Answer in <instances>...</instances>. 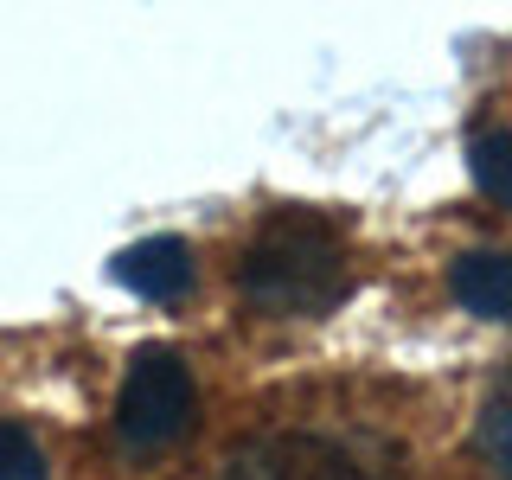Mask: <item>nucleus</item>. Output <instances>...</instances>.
I'll return each mask as SVG.
<instances>
[{"mask_svg":"<svg viewBox=\"0 0 512 480\" xmlns=\"http://www.w3.org/2000/svg\"><path fill=\"white\" fill-rule=\"evenodd\" d=\"M244 308L269 320H320L352 295V250L320 212H269L237 256Z\"/></svg>","mask_w":512,"mask_h":480,"instance_id":"obj_1","label":"nucleus"},{"mask_svg":"<svg viewBox=\"0 0 512 480\" xmlns=\"http://www.w3.org/2000/svg\"><path fill=\"white\" fill-rule=\"evenodd\" d=\"M224 480H384L359 448L314 436V429H282V436L250 442L244 455L231 461Z\"/></svg>","mask_w":512,"mask_h":480,"instance_id":"obj_3","label":"nucleus"},{"mask_svg":"<svg viewBox=\"0 0 512 480\" xmlns=\"http://www.w3.org/2000/svg\"><path fill=\"white\" fill-rule=\"evenodd\" d=\"M192 416H199V391H192V372L180 352L167 346H141L135 365H128L122 378V397H116V429L128 448H167L180 442L192 429Z\"/></svg>","mask_w":512,"mask_h":480,"instance_id":"obj_2","label":"nucleus"},{"mask_svg":"<svg viewBox=\"0 0 512 480\" xmlns=\"http://www.w3.org/2000/svg\"><path fill=\"white\" fill-rule=\"evenodd\" d=\"M0 480H52L45 448L32 442V429H20V423H0Z\"/></svg>","mask_w":512,"mask_h":480,"instance_id":"obj_8","label":"nucleus"},{"mask_svg":"<svg viewBox=\"0 0 512 480\" xmlns=\"http://www.w3.org/2000/svg\"><path fill=\"white\" fill-rule=\"evenodd\" d=\"M109 276L141 301H180L192 288V250H186V237L160 231V237H141V244L109 256Z\"/></svg>","mask_w":512,"mask_h":480,"instance_id":"obj_4","label":"nucleus"},{"mask_svg":"<svg viewBox=\"0 0 512 480\" xmlns=\"http://www.w3.org/2000/svg\"><path fill=\"white\" fill-rule=\"evenodd\" d=\"M474 448H480V461L493 468V480H512V365L500 372V384L487 391V404H480Z\"/></svg>","mask_w":512,"mask_h":480,"instance_id":"obj_6","label":"nucleus"},{"mask_svg":"<svg viewBox=\"0 0 512 480\" xmlns=\"http://www.w3.org/2000/svg\"><path fill=\"white\" fill-rule=\"evenodd\" d=\"M468 173L493 205L512 212V128H480L468 141Z\"/></svg>","mask_w":512,"mask_h":480,"instance_id":"obj_7","label":"nucleus"},{"mask_svg":"<svg viewBox=\"0 0 512 480\" xmlns=\"http://www.w3.org/2000/svg\"><path fill=\"white\" fill-rule=\"evenodd\" d=\"M455 301L480 320H512V256L506 250H468L448 269Z\"/></svg>","mask_w":512,"mask_h":480,"instance_id":"obj_5","label":"nucleus"}]
</instances>
